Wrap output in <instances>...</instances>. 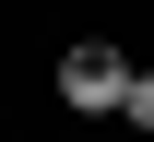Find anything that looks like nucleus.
<instances>
[{"label":"nucleus","mask_w":154,"mask_h":142,"mask_svg":"<svg viewBox=\"0 0 154 142\" xmlns=\"http://www.w3.org/2000/svg\"><path fill=\"white\" fill-rule=\"evenodd\" d=\"M119 95H131V59H119L107 36H71L59 47V107H71V119H119Z\"/></svg>","instance_id":"f257e3e1"},{"label":"nucleus","mask_w":154,"mask_h":142,"mask_svg":"<svg viewBox=\"0 0 154 142\" xmlns=\"http://www.w3.org/2000/svg\"><path fill=\"white\" fill-rule=\"evenodd\" d=\"M119 119H131V130L154 142V71H131V95H119Z\"/></svg>","instance_id":"f03ea898"}]
</instances>
